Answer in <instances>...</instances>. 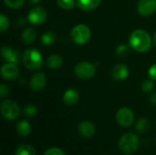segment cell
Masks as SVG:
<instances>
[{"instance_id":"obj_1","label":"cell","mask_w":156,"mask_h":155,"mask_svg":"<svg viewBox=\"0 0 156 155\" xmlns=\"http://www.w3.org/2000/svg\"><path fill=\"white\" fill-rule=\"evenodd\" d=\"M129 44L135 51L140 53H145L151 48L152 37L145 30L136 29L131 34Z\"/></svg>"},{"instance_id":"obj_2","label":"cell","mask_w":156,"mask_h":155,"mask_svg":"<svg viewBox=\"0 0 156 155\" xmlns=\"http://www.w3.org/2000/svg\"><path fill=\"white\" fill-rule=\"evenodd\" d=\"M22 61L25 67L30 70H37L43 65L41 53L36 48H27L23 53Z\"/></svg>"},{"instance_id":"obj_3","label":"cell","mask_w":156,"mask_h":155,"mask_svg":"<svg viewBox=\"0 0 156 155\" xmlns=\"http://www.w3.org/2000/svg\"><path fill=\"white\" fill-rule=\"evenodd\" d=\"M140 145V140L138 136L132 132L123 134L119 141V148L126 154H132L135 153Z\"/></svg>"},{"instance_id":"obj_4","label":"cell","mask_w":156,"mask_h":155,"mask_svg":"<svg viewBox=\"0 0 156 155\" xmlns=\"http://www.w3.org/2000/svg\"><path fill=\"white\" fill-rule=\"evenodd\" d=\"M91 37L90 29L88 26L84 24H80L75 26L70 32V37L73 42L77 45L86 44Z\"/></svg>"},{"instance_id":"obj_5","label":"cell","mask_w":156,"mask_h":155,"mask_svg":"<svg viewBox=\"0 0 156 155\" xmlns=\"http://www.w3.org/2000/svg\"><path fill=\"white\" fill-rule=\"evenodd\" d=\"M1 113L3 117L8 121H14L20 115V109L18 105L11 100H4L1 103Z\"/></svg>"},{"instance_id":"obj_6","label":"cell","mask_w":156,"mask_h":155,"mask_svg":"<svg viewBox=\"0 0 156 155\" xmlns=\"http://www.w3.org/2000/svg\"><path fill=\"white\" fill-rule=\"evenodd\" d=\"M95 73H96L95 65L88 61L80 62L74 68V74L76 75V77L81 79H91L95 75Z\"/></svg>"},{"instance_id":"obj_7","label":"cell","mask_w":156,"mask_h":155,"mask_svg":"<svg viewBox=\"0 0 156 155\" xmlns=\"http://www.w3.org/2000/svg\"><path fill=\"white\" fill-rule=\"evenodd\" d=\"M116 121L122 127L127 128L132 126L134 121L133 111L127 107H122L119 109V111L116 113Z\"/></svg>"},{"instance_id":"obj_8","label":"cell","mask_w":156,"mask_h":155,"mask_svg":"<svg viewBox=\"0 0 156 155\" xmlns=\"http://www.w3.org/2000/svg\"><path fill=\"white\" fill-rule=\"evenodd\" d=\"M47 11L41 7V6H37L29 10L27 14V21L35 26H39L42 23H44L47 19Z\"/></svg>"},{"instance_id":"obj_9","label":"cell","mask_w":156,"mask_h":155,"mask_svg":"<svg viewBox=\"0 0 156 155\" xmlns=\"http://www.w3.org/2000/svg\"><path fill=\"white\" fill-rule=\"evenodd\" d=\"M137 11L143 16H149L156 11V0H139Z\"/></svg>"},{"instance_id":"obj_10","label":"cell","mask_w":156,"mask_h":155,"mask_svg":"<svg viewBox=\"0 0 156 155\" xmlns=\"http://www.w3.org/2000/svg\"><path fill=\"white\" fill-rule=\"evenodd\" d=\"M1 76L6 80H14L19 76V69L16 64L6 62L1 67Z\"/></svg>"},{"instance_id":"obj_11","label":"cell","mask_w":156,"mask_h":155,"mask_svg":"<svg viewBox=\"0 0 156 155\" xmlns=\"http://www.w3.org/2000/svg\"><path fill=\"white\" fill-rule=\"evenodd\" d=\"M1 56L2 58L5 62L18 64L20 61V54L17 50H14L13 48L4 46L1 48Z\"/></svg>"},{"instance_id":"obj_12","label":"cell","mask_w":156,"mask_h":155,"mask_svg":"<svg viewBox=\"0 0 156 155\" xmlns=\"http://www.w3.org/2000/svg\"><path fill=\"white\" fill-rule=\"evenodd\" d=\"M47 84V77L43 72H37L34 74L29 81V86L32 90L39 91L45 88Z\"/></svg>"},{"instance_id":"obj_13","label":"cell","mask_w":156,"mask_h":155,"mask_svg":"<svg viewBox=\"0 0 156 155\" xmlns=\"http://www.w3.org/2000/svg\"><path fill=\"white\" fill-rule=\"evenodd\" d=\"M111 76L114 80L117 81L124 80L129 76V69L125 64L122 63L116 64L111 71Z\"/></svg>"},{"instance_id":"obj_14","label":"cell","mask_w":156,"mask_h":155,"mask_svg":"<svg viewBox=\"0 0 156 155\" xmlns=\"http://www.w3.org/2000/svg\"><path fill=\"white\" fill-rule=\"evenodd\" d=\"M78 129L80 135L84 138H91L96 132L95 125L90 121H82L81 122H80Z\"/></svg>"},{"instance_id":"obj_15","label":"cell","mask_w":156,"mask_h":155,"mask_svg":"<svg viewBox=\"0 0 156 155\" xmlns=\"http://www.w3.org/2000/svg\"><path fill=\"white\" fill-rule=\"evenodd\" d=\"M80 100V93L76 89H69L63 94V102L68 106L75 105Z\"/></svg>"},{"instance_id":"obj_16","label":"cell","mask_w":156,"mask_h":155,"mask_svg":"<svg viewBox=\"0 0 156 155\" xmlns=\"http://www.w3.org/2000/svg\"><path fill=\"white\" fill-rule=\"evenodd\" d=\"M101 0H77V5L83 11H91L97 8Z\"/></svg>"},{"instance_id":"obj_17","label":"cell","mask_w":156,"mask_h":155,"mask_svg":"<svg viewBox=\"0 0 156 155\" xmlns=\"http://www.w3.org/2000/svg\"><path fill=\"white\" fill-rule=\"evenodd\" d=\"M16 132L20 136H23V137L28 136L31 132L30 123L26 120L19 121L16 124Z\"/></svg>"},{"instance_id":"obj_18","label":"cell","mask_w":156,"mask_h":155,"mask_svg":"<svg viewBox=\"0 0 156 155\" xmlns=\"http://www.w3.org/2000/svg\"><path fill=\"white\" fill-rule=\"evenodd\" d=\"M37 37V33L35 31L34 28L32 27H27L25 30H23V32L21 33V38L22 40L26 43V44H32L35 42Z\"/></svg>"},{"instance_id":"obj_19","label":"cell","mask_w":156,"mask_h":155,"mask_svg":"<svg viewBox=\"0 0 156 155\" xmlns=\"http://www.w3.org/2000/svg\"><path fill=\"white\" fill-rule=\"evenodd\" d=\"M63 59L59 55H51L47 59V66L51 69H58L62 66Z\"/></svg>"},{"instance_id":"obj_20","label":"cell","mask_w":156,"mask_h":155,"mask_svg":"<svg viewBox=\"0 0 156 155\" xmlns=\"http://www.w3.org/2000/svg\"><path fill=\"white\" fill-rule=\"evenodd\" d=\"M150 122L146 118H141L137 121L135 128L139 133H145L150 130Z\"/></svg>"},{"instance_id":"obj_21","label":"cell","mask_w":156,"mask_h":155,"mask_svg":"<svg viewBox=\"0 0 156 155\" xmlns=\"http://www.w3.org/2000/svg\"><path fill=\"white\" fill-rule=\"evenodd\" d=\"M16 155H37V153L31 145L22 144L16 150Z\"/></svg>"},{"instance_id":"obj_22","label":"cell","mask_w":156,"mask_h":155,"mask_svg":"<svg viewBox=\"0 0 156 155\" xmlns=\"http://www.w3.org/2000/svg\"><path fill=\"white\" fill-rule=\"evenodd\" d=\"M56 41V35L52 31H47L41 36V43L44 46H51Z\"/></svg>"},{"instance_id":"obj_23","label":"cell","mask_w":156,"mask_h":155,"mask_svg":"<svg viewBox=\"0 0 156 155\" xmlns=\"http://www.w3.org/2000/svg\"><path fill=\"white\" fill-rule=\"evenodd\" d=\"M130 53V48L126 44H121L116 48V55L119 58H125Z\"/></svg>"},{"instance_id":"obj_24","label":"cell","mask_w":156,"mask_h":155,"mask_svg":"<svg viewBox=\"0 0 156 155\" xmlns=\"http://www.w3.org/2000/svg\"><path fill=\"white\" fill-rule=\"evenodd\" d=\"M23 113L27 117H34L37 113V108L34 104H27L23 109Z\"/></svg>"},{"instance_id":"obj_25","label":"cell","mask_w":156,"mask_h":155,"mask_svg":"<svg viewBox=\"0 0 156 155\" xmlns=\"http://www.w3.org/2000/svg\"><path fill=\"white\" fill-rule=\"evenodd\" d=\"M56 1L58 5L65 10H71L75 6L74 0H56Z\"/></svg>"},{"instance_id":"obj_26","label":"cell","mask_w":156,"mask_h":155,"mask_svg":"<svg viewBox=\"0 0 156 155\" xmlns=\"http://www.w3.org/2000/svg\"><path fill=\"white\" fill-rule=\"evenodd\" d=\"M25 0H4V3L10 8L13 9H18L20 8L23 4H24Z\"/></svg>"},{"instance_id":"obj_27","label":"cell","mask_w":156,"mask_h":155,"mask_svg":"<svg viewBox=\"0 0 156 155\" xmlns=\"http://www.w3.org/2000/svg\"><path fill=\"white\" fill-rule=\"evenodd\" d=\"M154 80L151 79H145L142 83V90H143V91H144L146 93L152 91V90L154 89Z\"/></svg>"},{"instance_id":"obj_28","label":"cell","mask_w":156,"mask_h":155,"mask_svg":"<svg viewBox=\"0 0 156 155\" xmlns=\"http://www.w3.org/2000/svg\"><path fill=\"white\" fill-rule=\"evenodd\" d=\"M0 27H1V32L6 31V29L9 27V19L5 14L0 15Z\"/></svg>"},{"instance_id":"obj_29","label":"cell","mask_w":156,"mask_h":155,"mask_svg":"<svg viewBox=\"0 0 156 155\" xmlns=\"http://www.w3.org/2000/svg\"><path fill=\"white\" fill-rule=\"evenodd\" d=\"M43 155H67L61 149L59 148H56V147H53V148H50L48 150H47L44 154Z\"/></svg>"},{"instance_id":"obj_30","label":"cell","mask_w":156,"mask_h":155,"mask_svg":"<svg viewBox=\"0 0 156 155\" xmlns=\"http://www.w3.org/2000/svg\"><path fill=\"white\" fill-rule=\"evenodd\" d=\"M9 94V88L5 84L0 85V96L1 98H5Z\"/></svg>"},{"instance_id":"obj_31","label":"cell","mask_w":156,"mask_h":155,"mask_svg":"<svg viewBox=\"0 0 156 155\" xmlns=\"http://www.w3.org/2000/svg\"><path fill=\"white\" fill-rule=\"evenodd\" d=\"M148 74L151 79L156 80V63L151 66V68L148 70Z\"/></svg>"},{"instance_id":"obj_32","label":"cell","mask_w":156,"mask_h":155,"mask_svg":"<svg viewBox=\"0 0 156 155\" xmlns=\"http://www.w3.org/2000/svg\"><path fill=\"white\" fill-rule=\"evenodd\" d=\"M150 101L152 104L156 105V90L154 93H152V95L150 96Z\"/></svg>"},{"instance_id":"obj_33","label":"cell","mask_w":156,"mask_h":155,"mask_svg":"<svg viewBox=\"0 0 156 155\" xmlns=\"http://www.w3.org/2000/svg\"><path fill=\"white\" fill-rule=\"evenodd\" d=\"M26 19L25 18H23V17H19V18H17L16 19V23H18L17 24V26H23L25 23H26Z\"/></svg>"},{"instance_id":"obj_34","label":"cell","mask_w":156,"mask_h":155,"mask_svg":"<svg viewBox=\"0 0 156 155\" xmlns=\"http://www.w3.org/2000/svg\"><path fill=\"white\" fill-rule=\"evenodd\" d=\"M27 1H28V3L31 4V5H36V4L39 3L41 0H27Z\"/></svg>"},{"instance_id":"obj_35","label":"cell","mask_w":156,"mask_h":155,"mask_svg":"<svg viewBox=\"0 0 156 155\" xmlns=\"http://www.w3.org/2000/svg\"><path fill=\"white\" fill-rule=\"evenodd\" d=\"M154 45H155L156 47V32L155 34H154Z\"/></svg>"}]
</instances>
